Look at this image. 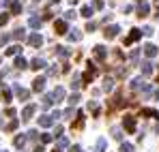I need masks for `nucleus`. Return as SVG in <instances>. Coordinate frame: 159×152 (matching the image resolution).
Here are the masks:
<instances>
[{
  "instance_id": "f257e3e1",
  "label": "nucleus",
  "mask_w": 159,
  "mask_h": 152,
  "mask_svg": "<svg viewBox=\"0 0 159 152\" xmlns=\"http://www.w3.org/2000/svg\"><path fill=\"white\" fill-rule=\"evenodd\" d=\"M123 127L127 128V133H135V118L133 116H125L123 118Z\"/></svg>"
},
{
  "instance_id": "f03ea898",
  "label": "nucleus",
  "mask_w": 159,
  "mask_h": 152,
  "mask_svg": "<svg viewBox=\"0 0 159 152\" xmlns=\"http://www.w3.org/2000/svg\"><path fill=\"white\" fill-rule=\"evenodd\" d=\"M34 111H37V107H34V105H26V107L22 109V120H24V122H28V120L34 116Z\"/></svg>"
},
{
  "instance_id": "7ed1b4c3",
  "label": "nucleus",
  "mask_w": 159,
  "mask_h": 152,
  "mask_svg": "<svg viewBox=\"0 0 159 152\" xmlns=\"http://www.w3.org/2000/svg\"><path fill=\"white\" fill-rule=\"evenodd\" d=\"M140 37H142V30H138V28H133V30H131V34H129V37L125 39V45H131V43H135V41H138Z\"/></svg>"
},
{
  "instance_id": "20e7f679",
  "label": "nucleus",
  "mask_w": 159,
  "mask_h": 152,
  "mask_svg": "<svg viewBox=\"0 0 159 152\" xmlns=\"http://www.w3.org/2000/svg\"><path fill=\"white\" fill-rule=\"evenodd\" d=\"M28 43H30L32 47H41V45H43V37H41V34H30V37H28Z\"/></svg>"
},
{
  "instance_id": "39448f33",
  "label": "nucleus",
  "mask_w": 159,
  "mask_h": 152,
  "mask_svg": "<svg viewBox=\"0 0 159 152\" xmlns=\"http://www.w3.org/2000/svg\"><path fill=\"white\" fill-rule=\"evenodd\" d=\"M142 50H144V54H146V58H155V56H157V51H159L157 47L153 45V43H146Z\"/></svg>"
},
{
  "instance_id": "423d86ee",
  "label": "nucleus",
  "mask_w": 159,
  "mask_h": 152,
  "mask_svg": "<svg viewBox=\"0 0 159 152\" xmlns=\"http://www.w3.org/2000/svg\"><path fill=\"white\" fill-rule=\"evenodd\" d=\"M118 32H120V28H118V26H110V28L103 30V37H106V39H114Z\"/></svg>"
},
{
  "instance_id": "0eeeda50",
  "label": "nucleus",
  "mask_w": 159,
  "mask_h": 152,
  "mask_svg": "<svg viewBox=\"0 0 159 152\" xmlns=\"http://www.w3.org/2000/svg\"><path fill=\"white\" fill-rule=\"evenodd\" d=\"M43 88H45V77H37V79L32 81V90H34V92H41Z\"/></svg>"
},
{
  "instance_id": "6e6552de",
  "label": "nucleus",
  "mask_w": 159,
  "mask_h": 152,
  "mask_svg": "<svg viewBox=\"0 0 159 152\" xmlns=\"http://www.w3.org/2000/svg\"><path fill=\"white\" fill-rule=\"evenodd\" d=\"M54 30H56V34H65V32H67V22H65V20H58V22L54 24Z\"/></svg>"
},
{
  "instance_id": "1a4fd4ad",
  "label": "nucleus",
  "mask_w": 159,
  "mask_h": 152,
  "mask_svg": "<svg viewBox=\"0 0 159 152\" xmlns=\"http://www.w3.org/2000/svg\"><path fill=\"white\" fill-rule=\"evenodd\" d=\"M43 67H45V60H41V58H32V60H30V69L39 71V69H43Z\"/></svg>"
},
{
  "instance_id": "9d476101",
  "label": "nucleus",
  "mask_w": 159,
  "mask_h": 152,
  "mask_svg": "<svg viewBox=\"0 0 159 152\" xmlns=\"http://www.w3.org/2000/svg\"><path fill=\"white\" fill-rule=\"evenodd\" d=\"M140 67H142V75H151L153 73V62L151 60H144Z\"/></svg>"
},
{
  "instance_id": "9b49d317",
  "label": "nucleus",
  "mask_w": 159,
  "mask_h": 152,
  "mask_svg": "<svg viewBox=\"0 0 159 152\" xmlns=\"http://www.w3.org/2000/svg\"><path fill=\"white\" fill-rule=\"evenodd\" d=\"M106 56H107V51H106L103 45H97V47H95V58H97V60H106Z\"/></svg>"
},
{
  "instance_id": "f8f14e48",
  "label": "nucleus",
  "mask_w": 159,
  "mask_h": 152,
  "mask_svg": "<svg viewBox=\"0 0 159 152\" xmlns=\"http://www.w3.org/2000/svg\"><path fill=\"white\" fill-rule=\"evenodd\" d=\"M148 11H151V7H148L146 2H140V4H138V13H140V17H146Z\"/></svg>"
},
{
  "instance_id": "ddd939ff",
  "label": "nucleus",
  "mask_w": 159,
  "mask_h": 152,
  "mask_svg": "<svg viewBox=\"0 0 159 152\" xmlns=\"http://www.w3.org/2000/svg\"><path fill=\"white\" fill-rule=\"evenodd\" d=\"M39 124H41V127H52L54 124V120H52V116H48V114H45V116H41V118H39Z\"/></svg>"
},
{
  "instance_id": "4468645a",
  "label": "nucleus",
  "mask_w": 159,
  "mask_h": 152,
  "mask_svg": "<svg viewBox=\"0 0 159 152\" xmlns=\"http://www.w3.org/2000/svg\"><path fill=\"white\" fill-rule=\"evenodd\" d=\"M15 92H17L20 101H26L28 97H30V92H28V90H24V88H20V86H15Z\"/></svg>"
},
{
  "instance_id": "2eb2a0df",
  "label": "nucleus",
  "mask_w": 159,
  "mask_h": 152,
  "mask_svg": "<svg viewBox=\"0 0 159 152\" xmlns=\"http://www.w3.org/2000/svg\"><path fill=\"white\" fill-rule=\"evenodd\" d=\"M24 144H26V135H17V137L13 139V146H15V148H24Z\"/></svg>"
},
{
  "instance_id": "dca6fc26",
  "label": "nucleus",
  "mask_w": 159,
  "mask_h": 152,
  "mask_svg": "<svg viewBox=\"0 0 159 152\" xmlns=\"http://www.w3.org/2000/svg\"><path fill=\"white\" fill-rule=\"evenodd\" d=\"M52 103H54L52 94H45V97L41 99V105H43V109H48V107H52Z\"/></svg>"
},
{
  "instance_id": "f3484780",
  "label": "nucleus",
  "mask_w": 159,
  "mask_h": 152,
  "mask_svg": "<svg viewBox=\"0 0 159 152\" xmlns=\"http://www.w3.org/2000/svg\"><path fill=\"white\" fill-rule=\"evenodd\" d=\"M52 99H56V101H62V99H65V90H62V88H56V90L52 92Z\"/></svg>"
},
{
  "instance_id": "a211bd4d",
  "label": "nucleus",
  "mask_w": 159,
  "mask_h": 152,
  "mask_svg": "<svg viewBox=\"0 0 159 152\" xmlns=\"http://www.w3.org/2000/svg\"><path fill=\"white\" fill-rule=\"evenodd\" d=\"M20 11H22V4H20L17 0H13V2H11V13H13V15H17Z\"/></svg>"
},
{
  "instance_id": "6ab92c4d",
  "label": "nucleus",
  "mask_w": 159,
  "mask_h": 152,
  "mask_svg": "<svg viewBox=\"0 0 159 152\" xmlns=\"http://www.w3.org/2000/svg\"><path fill=\"white\" fill-rule=\"evenodd\" d=\"M112 88H114V81H112L110 77H106V79H103V90H106V92H110Z\"/></svg>"
},
{
  "instance_id": "aec40b11",
  "label": "nucleus",
  "mask_w": 159,
  "mask_h": 152,
  "mask_svg": "<svg viewBox=\"0 0 159 152\" xmlns=\"http://www.w3.org/2000/svg\"><path fill=\"white\" fill-rule=\"evenodd\" d=\"M20 51H22L20 45H13V47H9V50H7V56H15V54H20Z\"/></svg>"
},
{
  "instance_id": "412c9836",
  "label": "nucleus",
  "mask_w": 159,
  "mask_h": 152,
  "mask_svg": "<svg viewBox=\"0 0 159 152\" xmlns=\"http://www.w3.org/2000/svg\"><path fill=\"white\" fill-rule=\"evenodd\" d=\"M15 67H17V69H26L28 62L24 60V58H15Z\"/></svg>"
},
{
  "instance_id": "4be33fe9",
  "label": "nucleus",
  "mask_w": 159,
  "mask_h": 152,
  "mask_svg": "<svg viewBox=\"0 0 159 152\" xmlns=\"http://www.w3.org/2000/svg\"><path fill=\"white\" fill-rule=\"evenodd\" d=\"M82 127H84V114H80L78 120L73 122V128H82Z\"/></svg>"
},
{
  "instance_id": "5701e85b",
  "label": "nucleus",
  "mask_w": 159,
  "mask_h": 152,
  "mask_svg": "<svg viewBox=\"0 0 159 152\" xmlns=\"http://www.w3.org/2000/svg\"><path fill=\"white\" fill-rule=\"evenodd\" d=\"M106 139H103V137H101V139H99V141H97V152H106Z\"/></svg>"
},
{
  "instance_id": "b1692460",
  "label": "nucleus",
  "mask_w": 159,
  "mask_h": 152,
  "mask_svg": "<svg viewBox=\"0 0 159 152\" xmlns=\"http://www.w3.org/2000/svg\"><path fill=\"white\" fill-rule=\"evenodd\" d=\"M93 15V7H82V17H90Z\"/></svg>"
},
{
  "instance_id": "393cba45",
  "label": "nucleus",
  "mask_w": 159,
  "mask_h": 152,
  "mask_svg": "<svg viewBox=\"0 0 159 152\" xmlns=\"http://www.w3.org/2000/svg\"><path fill=\"white\" fill-rule=\"evenodd\" d=\"M82 39V34H80L78 30H71V34H69V41H80Z\"/></svg>"
},
{
  "instance_id": "a878e982",
  "label": "nucleus",
  "mask_w": 159,
  "mask_h": 152,
  "mask_svg": "<svg viewBox=\"0 0 159 152\" xmlns=\"http://www.w3.org/2000/svg\"><path fill=\"white\" fill-rule=\"evenodd\" d=\"M56 54H58V56H60V58H67V56H69V50H67V47H56Z\"/></svg>"
},
{
  "instance_id": "bb28decb",
  "label": "nucleus",
  "mask_w": 159,
  "mask_h": 152,
  "mask_svg": "<svg viewBox=\"0 0 159 152\" xmlns=\"http://www.w3.org/2000/svg\"><path fill=\"white\" fill-rule=\"evenodd\" d=\"M13 37H15V39H17V41H22V39H24V37H26V34H24V30H22V28H17V30H15V32H13Z\"/></svg>"
},
{
  "instance_id": "cd10ccee",
  "label": "nucleus",
  "mask_w": 159,
  "mask_h": 152,
  "mask_svg": "<svg viewBox=\"0 0 159 152\" xmlns=\"http://www.w3.org/2000/svg\"><path fill=\"white\" fill-rule=\"evenodd\" d=\"M112 137L120 141V139H123V133H120V128H112Z\"/></svg>"
},
{
  "instance_id": "c85d7f7f",
  "label": "nucleus",
  "mask_w": 159,
  "mask_h": 152,
  "mask_svg": "<svg viewBox=\"0 0 159 152\" xmlns=\"http://www.w3.org/2000/svg\"><path fill=\"white\" fill-rule=\"evenodd\" d=\"M120 152H133V146H131V144H125V141H123V144H120Z\"/></svg>"
},
{
  "instance_id": "c756f323",
  "label": "nucleus",
  "mask_w": 159,
  "mask_h": 152,
  "mask_svg": "<svg viewBox=\"0 0 159 152\" xmlns=\"http://www.w3.org/2000/svg\"><path fill=\"white\" fill-rule=\"evenodd\" d=\"M41 26V20L39 17H30V28H39Z\"/></svg>"
},
{
  "instance_id": "7c9ffc66",
  "label": "nucleus",
  "mask_w": 159,
  "mask_h": 152,
  "mask_svg": "<svg viewBox=\"0 0 159 152\" xmlns=\"http://www.w3.org/2000/svg\"><path fill=\"white\" fill-rule=\"evenodd\" d=\"M52 139H54V137L50 135V133H43V135H41V141H43V144H50Z\"/></svg>"
},
{
  "instance_id": "2f4dec72",
  "label": "nucleus",
  "mask_w": 159,
  "mask_h": 152,
  "mask_svg": "<svg viewBox=\"0 0 159 152\" xmlns=\"http://www.w3.org/2000/svg\"><path fill=\"white\" fill-rule=\"evenodd\" d=\"M2 99H4V101H11V90H9V88L2 90Z\"/></svg>"
},
{
  "instance_id": "473e14b6",
  "label": "nucleus",
  "mask_w": 159,
  "mask_h": 152,
  "mask_svg": "<svg viewBox=\"0 0 159 152\" xmlns=\"http://www.w3.org/2000/svg\"><path fill=\"white\" fill-rule=\"evenodd\" d=\"M7 22H9V15L7 13H0V26H4Z\"/></svg>"
},
{
  "instance_id": "72a5a7b5",
  "label": "nucleus",
  "mask_w": 159,
  "mask_h": 152,
  "mask_svg": "<svg viewBox=\"0 0 159 152\" xmlns=\"http://www.w3.org/2000/svg\"><path fill=\"white\" fill-rule=\"evenodd\" d=\"M17 124H20L17 120H13V122H9V127H7V131H15V128H17Z\"/></svg>"
},
{
  "instance_id": "f704fd0d",
  "label": "nucleus",
  "mask_w": 159,
  "mask_h": 152,
  "mask_svg": "<svg viewBox=\"0 0 159 152\" xmlns=\"http://www.w3.org/2000/svg\"><path fill=\"white\" fill-rule=\"evenodd\" d=\"M58 146H60V148H65V146H69V141H67V137H60V139H58Z\"/></svg>"
},
{
  "instance_id": "c9c22d12",
  "label": "nucleus",
  "mask_w": 159,
  "mask_h": 152,
  "mask_svg": "<svg viewBox=\"0 0 159 152\" xmlns=\"http://www.w3.org/2000/svg\"><path fill=\"white\" fill-rule=\"evenodd\" d=\"M78 101H80V94H71V97H69V103H71V105H75Z\"/></svg>"
},
{
  "instance_id": "e433bc0d",
  "label": "nucleus",
  "mask_w": 159,
  "mask_h": 152,
  "mask_svg": "<svg viewBox=\"0 0 159 152\" xmlns=\"http://www.w3.org/2000/svg\"><path fill=\"white\" fill-rule=\"evenodd\" d=\"M142 34H146V37H151V34H153V28H151V26H146V28L142 30Z\"/></svg>"
},
{
  "instance_id": "4c0bfd02",
  "label": "nucleus",
  "mask_w": 159,
  "mask_h": 152,
  "mask_svg": "<svg viewBox=\"0 0 159 152\" xmlns=\"http://www.w3.org/2000/svg\"><path fill=\"white\" fill-rule=\"evenodd\" d=\"M80 86H82V84H80V79L75 77V79H73V84H71V88H73V90H78Z\"/></svg>"
},
{
  "instance_id": "58836bf2",
  "label": "nucleus",
  "mask_w": 159,
  "mask_h": 152,
  "mask_svg": "<svg viewBox=\"0 0 159 152\" xmlns=\"http://www.w3.org/2000/svg\"><path fill=\"white\" fill-rule=\"evenodd\" d=\"M65 17H67V20H73V17H75V11H67Z\"/></svg>"
},
{
  "instance_id": "ea45409f",
  "label": "nucleus",
  "mask_w": 159,
  "mask_h": 152,
  "mask_svg": "<svg viewBox=\"0 0 159 152\" xmlns=\"http://www.w3.org/2000/svg\"><path fill=\"white\" fill-rule=\"evenodd\" d=\"M95 28H97V24H93V22H88V26H86V30H88V32H93Z\"/></svg>"
},
{
  "instance_id": "a19ab883",
  "label": "nucleus",
  "mask_w": 159,
  "mask_h": 152,
  "mask_svg": "<svg viewBox=\"0 0 159 152\" xmlns=\"http://www.w3.org/2000/svg\"><path fill=\"white\" fill-rule=\"evenodd\" d=\"M93 7H95V9H101V7H103V0H95V4H93Z\"/></svg>"
},
{
  "instance_id": "79ce46f5",
  "label": "nucleus",
  "mask_w": 159,
  "mask_h": 152,
  "mask_svg": "<svg viewBox=\"0 0 159 152\" xmlns=\"http://www.w3.org/2000/svg\"><path fill=\"white\" fill-rule=\"evenodd\" d=\"M138 54H140V51H138V50H133V51H131V60H133V62L138 60Z\"/></svg>"
},
{
  "instance_id": "37998d69",
  "label": "nucleus",
  "mask_w": 159,
  "mask_h": 152,
  "mask_svg": "<svg viewBox=\"0 0 159 152\" xmlns=\"http://www.w3.org/2000/svg\"><path fill=\"white\" fill-rule=\"evenodd\" d=\"M48 75H52V77H54V75H58V71H56V69H54V67H52V69L48 71Z\"/></svg>"
},
{
  "instance_id": "c03bdc74",
  "label": "nucleus",
  "mask_w": 159,
  "mask_h": 152,
  "mask_svg": "<svg viewBox=\"0 0 159 152\" xmlns=\"http://www.w3.org/2000/svg\"><path fill=\"white\" fill-rule=\"evenodd\" d=\"M69 152H82V148H80V146H71V150Z\"/></svg>"
},
{
  "instance_id": "a18cd8bd",
  "label": "nucleus",
  "mask_w": 159,
  "mask_h": 152,
  "mask_svg": "<svg viewBox=\"0 0 159 152\" xmlns=\"http://www.w3.org/2000/svg\"><path fill=\"white\" fill-rule=\"evenodd\" d=\"M32 152H43V146H37V148H34Z\"/></svg>"
},
{
  "instance_id": "49530a36",
  "label": "nucleus",
  "mask_w": 159,
  "mask_h": 152,
  "mask_svg": "<svg viewBox=\"0 0 159 152\" xmlns=\"http://www.w3.org/2000/svg\"><path fill=\"white\" fill-rule=\"evenodd\" d=\"M155 99H157V101H159V90H157V92H155Z\"/></svg>"
},
{
  "instance_id": "de8ad7c7",
  "label": "nucleus",
  "mask_w": 159,
  "mask_h": 152,
  "mask_svg": "<svg viewBox=\"0 0 159 152\" xmlns=\"http://www.w3.org/2000/svg\"><path fill=\"white\" fill-rule=\"evenodd\" d=\"M52 2H54V4H56V2H60V0H52Z\"/></svg>"
},
{
  "instance_id": "09e8293b",
  "label": "nucleus",
  "mask_w": 159,
  "mask_h": 152,
  "mask_svg": "<svg viewBox=\"0 0 159 152\" xmlns=\"http://www.w3.org/2000/svg\"><path fill=\"white\" fill-rule=\"evenodd\" d=\"M0 127H2V120H0Z\"/></svg>"
},
{
  "instance_id": "8fccbe9b",
  "label": "nucleus",
  "mask_w": 159,
  "mask_h": 152,
  "mask_svg": "<svg viewBox=\"0 0 159 152\" xmlns=\"http://www.w3.org/2000/svg\"><path fill=\"white\" fill-rule=\"evenodd\" d=\"M54 152H60V150H54Z\"/></svg>"
},
{
  "instance_id": "3c124183",
  "label": "nucleus",
  "mask_w": 159,
  "mask_h": 152,
  "mask_svg": "<svg viewBox=\"0 0 159 152\" xmlns=\"http://www.w3.org/2000/svg\"><path fill=\"white\" fill-rule=\"evenodd\" d=\"M157 79H159V75H157Z\"/></svg>"
},
{
  "instance_id": "603ef678",
  "label": "nucleus",
  "mask_w": 159,
  "mask_h": 152,
  "mask_svg": "<svg viewBox=\"0 0 159 152\" xmlns=\"http://www.w3.org/2000/svg\"><path fill=\"white\" fill-rule=\"evenodd\" d=\"M157 13H159V11H157Z\"/></svg>"
}]
</instances>
